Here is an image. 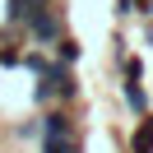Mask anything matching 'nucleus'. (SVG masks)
Here are the masks:
<instances>
[{
  "label": "nucleus",
  "instance_id": "nucleus-1",
  "mask_svg": "<svg viewBox=\"0 0 153 153\" xmlns=\"http://www.w3.org/2000/svg\"><path fill=\"white\" fill-rule=\"evenodd\" d=\"M79 97H84V88H79L74 79V65H60V60H47V65L33 74V102L47 111V107H74Z\"/></svg>",
  "mask_w": 153,
  "mask_h": 153
},
{
  "label": "nucleus",
  "instance_id": "nucleus-2",
  "mask_svg": "<svg viewBox=\"0 0 153 153\" xmlns=\"http://www.w3.org/2000/svg\"><path fill=\"white\" fill-rule=\"evenodd\" d=\"M23 37H28L33 47H42V51H51L60 37H65V14H60L56 0H47L42 10H33V19L23 23Z\"/></svg>",
  "mask_w": 153,
  "mask_h": 153
},
{
  "label": "nucleus",
  "instance_id": "nucleus-3",
  "mask_svg": "<svg viewBox=\"0 0 153 153\" xmlns=\"http://www.w3.org/2000/svg\"><path fill=\"white\" fill-rule=\"evenodd\" d=\"M37 130L42 134H79V125H74L70 107H47V111H37Z\"/></svg>",
  "mask_w": 153,
  "mask_h": 153
},
{
  "label": "nucleus",
  "instance_id": "nucleus-4",
  "mask_svg": "<svg viewBox=\"0 0 153 153\" xmlns=\"http://www.w3.org/2000/svg\"><path fill=\"white\" fill-rule=\"evenodd\" d=\"M125 149H130V153H153V111H144V116H139V125L130 130Z\"/></svg>",
  "mask_w": 153,
  "mask_h": 153
},
{
  "label": "nucleus",
  "instance_id": "nucleus-5",
  "mask_svg": "<svg viewBox=\"0 0 153 153\" xmlns=\"http://www.w3.org/2000/svg\"><path fill=\"white\" fill-rule=\"evenodd\" d=\"M47 0H5V28H23L33 19V10H42Z\"/></svg>",
  "mask_w": 153,
  "mask_h": 153
},
{
  "label": "nucleus",
  "instance_id": "nucleus-6",
  "mask_svg": "<svg viewBox=\"0 0 153 153\" xmlns=\"http://www.w3.org/2000/svg\"><path fill=\"white\" fill-rule=\"evenodd\" d=\"M37 153H84V139L79 134H42Z\"/></svg>",
  "mask_w": 153,
  "mask_h": 153
},
{
  "label": "nucleus",
  "instance_id": "nucleus-7",
  "mask_svg": "<svg viewBox=\"0 0 153 153\" xmlns=\"http://www.w3.org/2000/svg\"><path fill=\"white\" fill-rule=\"evenodd\" d=\"M121 97H125V107H130L134 116H144V111H149V93H144V79H125V84H121Z\"/></svg>",
  "mask_w": 153,
  "mask_h": 153
},
{
  "label": "nucleus",
  "instance_id": "nucleus-8",
  "mask_svg": "<svg viewBox=\"0 0 153 153\" xmlns=\"http://www.w3.org/2000/svg\"><path fill=\"white\" fill-rule=\"evenodd\" d=\"M47 56H51V60H60V65H74V60L84 56V47H79V37H70V33H65V37H60L56 47L47 51Z\"/></svg>",
  "mask_w": 153,
  "mask_h": 153
},
{
  "label": "nucleus",
  "instance_id": "nucleus-9",
  "mask_svg": "<svg viewBox=\"0 0 153 153\" xmlns=\"http://www.w3.org/2000/svg\"><path fill=\"white\" fill-rule=\"evenodd\" d=\"M47 60H51V56H47L42 47H23V70H28V74H37V70L47 65Z\"/></svg>",
  "mask_w": 153,
  "mask_h": 153
},
{
  "label": "nucleus",
  "instance_id": "nucleus-10",
  "mask_svg": "<svg viewBox=\"0 0 153 153\" xmlns=\"http://www.w3.org/2000/svg\"><path fill=\"white\" fill-rule=\"evenodd\" d=\"M130 14H139V5L134 0H116V19H130Z\"/></svg>",
  "mask_w": 153,
  "mask_h": 153
}]
</instances>
